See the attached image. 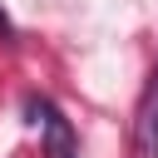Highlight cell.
Masks as SVG:
<instances>
[{"label": "cell", "instance_id": "cell-1", "mask_svg": "<svg viewBox=\"0 0 158 158\" xmlns=\"http://www.w3.org/2000/svg\"><path fill=\"white\" fill-rule=\"evenodd\" d=\"M25 114H30V123H40V128H44V158H79L74 128H69V118H64L49 99L30 94V99H25Z\"/></svg>", "mask_w": 158, "mask_h": 158}, {"label": "cell", "instance_id": "cell-2", "mask_svg": "<svg viewBox=\"0 0 158 158\" xmlns=\"http://www.w3.org/2000/svg\"><path fill=\"white\" fill-rule=\"evenodd\" d=\"M133 158H158V69L138 99V114H133Z\"/></svg>", "mask_w": 158, "mask_h": 158}, {"label": "cell", "instance_id": "cell-3", "mask_svg": "<svg viewBox=\"0 0 158 158\" xmlns=\"http://www.w3.org/2000/svg\"><path fill=\"white\" fill-rule=\"evenodd\" d=\"M0 35H5V40H15V30H10V20H5V10H0Z\"/></svg>", "mask_w": 158, "mask_h": 158}]
</instances>
